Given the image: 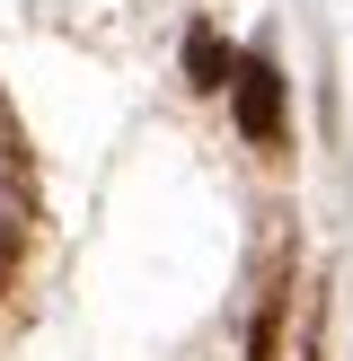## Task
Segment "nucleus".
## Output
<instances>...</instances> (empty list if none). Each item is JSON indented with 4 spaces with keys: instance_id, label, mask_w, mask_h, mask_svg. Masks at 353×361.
Wrapping results in <instances>:
<instances>
[{
    "instance_id": "2",
    "label": "nucleus",
    "mask_w": 353,
    "mask_h": 361,
    "mask_svg": "<svg viewBox=\"0 0 353 361\" xmlns=\"http://www.w3.org/2000/svg\"><path fill=\"white\" fill-rule=\"evenodd\" d=\"M194 80H203V88H221V80H229V53L212 44V35H194Z\"/></svg>"
},
{
    "instance_id": "1",
    "label": "nucleus",
    "mask_w": 353,
    "mask_h": 361,
    "mask_svg": "<svg viewBox=\"0 0 353 361\" xmlns=\"http://www.w3.org/2000/svg\"><path fill=\"white\" fill-rule=\"evenodd\" d=\"M239 123L256 150H282V80L274 62H239Z\"/></svg>"
}]
</instances>
